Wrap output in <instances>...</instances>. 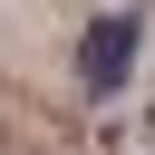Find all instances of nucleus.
Listing matches in <instances>:
<instances>
[{
  "label": "nucleus",
  "instance_id": "obj_1",
  "mask_svg": "<svg viewBox=\"0 0 155 155\" xmlns=\"http://www.w3.org/2000/svg\"><path fill=\"white\" fill-rule=\"evenodd\" d=\"M126 68H136V19H97V29H87V48H78V78L107 97Z\"/></svg>",
  "mask_w": 155,
  "mask_h": 155
}]
</instances>
